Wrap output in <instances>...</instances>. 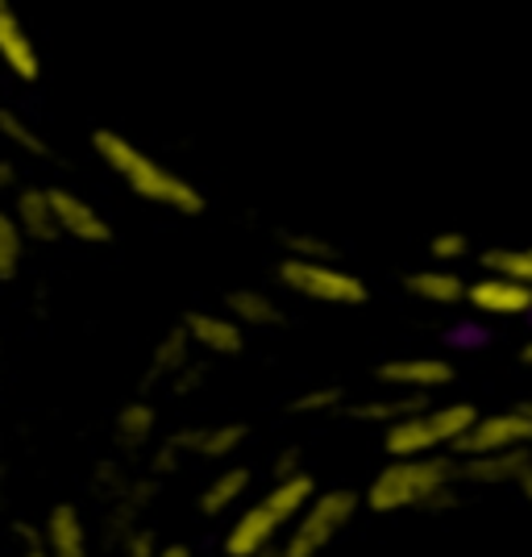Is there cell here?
<instances>
[{
    "mask_svg": "<svg viewBox=\"0 0 532 557\" xmlns=\"http://www.w3.org/2000/svg\"><path fill=\"white\" fill-rule=\"evenodd\" d=\"M92 154L100 159V166L116 175L125 191H134L141 205H154L175 216H200L209 209L205 191L191 184L187 175H180L175 166H166L162 159H154L150 150H141L134 138H125L113 125L92 129Z\"/></svg>",
    "mask_w": 532,
    "mask_h": 557,
    "instance_id": "cell-1",
    "label": "cell"
},
{
    "mask_svg": "<svg viewBox=\"0 0 532 557\" xmlns=\"http://www.w3.org/2000/svg\"><path fill=\"white\" fill-rule=\"evenodd\" d=\"M458 483V462L441 458V454H420V458H392L371 487L362 495V504L371 511H404V508H429L445 499Z\"/></svg>",
    "mask_w": 532,
    "mask_h": 557,
    "instance_id": "cell-2",
    "label": "cell"
},
{
    "mask_svg": "<svg viewBox=\"0 0 532 557\" xmlns=\"http://www.w3.org/2000/svg\"><path fill=\"white\" fill-rule=\"evenodd\" d=\"M317 491V479L308 470H296V474H283L271 483V491L255 499L250 508L242 511L225 533V554L230 557H258L262 549H271L279 541V533L296 520V511L312 499Z\"/></svg>",
    "mask_w": 532,
    "mask_h": 557,
    "instance_id": "cell-3",
    "label": "cell"
},
{
    "mask_svg": "<svg viewBox=\"0 0 532 557\" xmlns=\"http://www.w3.org/2000/svg\"><path fill=\"white\" fill-rule=\"evenodd\" d=\"M479 417L474 404H420L408 417L383 429V449L387 458H420V454H445L462 442L470 420Z\"/></svg>",
    "mask_w": 532,
    "mask_h": 557,
    "instance_id": "cell-4",
    "label": "cell"
},
{
    "mask_svg": "<svg viewBox=\"0 0 532 557\" xmlns=\"http://www.w3.org/2000/svg\"><path fill=\"white\" fill-rule=\"evenodd\" d=\"M362 508V495L349 487L333 491H312V499L296 511V520L287 524V541L279 557H317L324 554V545H333L346 533V524Z\"/></svg>",
    "mask_w": 532,
    "mask_h": 557,
    "instance_id": "cell-5",
    "label": "cell"
},
{
    "mask_svg": "<svg viewBox=\"0 0 532 557\" xmlns=\"http://www.w3.org/2000/svg\"><path fill=\"white\" fill-rule=\"evenodd\" d=\"M279 283L312 304H329V308H362L371 300V287L362 278L337 267V262H321V258H296L283 255L279 262Z\"/></svg>",
    "mask_w": 532,
    "mask_h": 557,
    "instance_id": "cell-6",
    "label": "cell"
},
{
    "mask_svg": "<svg viewBox=\"0 0 532 557\" xmlns=\"http://www.w3.org/2000/svg\"><path fill=\"white\" fill-rule=\"evenodd\" d=\"M508 449H532V417L524 408L504 412H479L454 445L458 458H483V454H508Z\"/></svg>",
    "mask_w": 532,
    "mask_h": 557,
    "instance_id": "cell-7",
    "label": "cell"
},
{
    "mask_svg": "<svg viewBox=\"0 0 532 557\" xmlns=\"http://www.w3.org/2000/svg\"><path fill=\"white\" fill-rule=\"evenodd\" d=\"M47 196L50 212H54V225H59V237H71L79 246H109L113 242L109 216L96 209L88 196H79L71 187H47Z\"/></svg>",
    "mask_w": 532,
    "mask_h": 557,
    "instance_id": "cell-8",
    "label": "cell"
},
{
    "mask_svg": "<svg viewBox=\"0 0 532 557\" xmlns=\"http://www.w3.org/2000/svg\"><path fill=\"white\" fill-rule=\"evenodd\" d=\"M379 387H392V392H412V395H429V392H441V387H449L458 371H454V362L449 358H441V354H404V358H387L379 371Z\"/></svg>",
    "mask_w": 532,
    "mask_h": 557,
    "instance_id": "cell-9",
    "label": "cell"
},
{
    "mask_svg": "<svg viewBox=\"0 0 532 557\" xmlns=\"http://www.w3.org/2000/svg\"><path fill=\"white\" fill-rule=\"evenodd\" d=\"M0 67L17 84H38L42 79V50L34 42L22 9L13 0H0Z\"/></svg>",
    "mask_w": 532,
    "mask_h": 557,
    "instance_id": "cell-10",
    "label": "cell"
},
{
    "mask_svg": "<svg viewBox=\"0 0 532 557\" xmlns=\"http://www.w3.org/2000/svg\"><path fill=\"white\" fill-rule=\"evenodd\" d=\"M180 329L187 333L191 349L205 354V358H237L246 349V329L237 325L225 308L221 312L216 308H191V312H184Z\"/></svg>",
    "mask_w": 532,
    "mask_h": 557,
    "instance_id": "cell-11",
    "label": "cell"
},
{
    "mask_svg": "<svg viewBox=\"0 0 532 557\" xmlns=\"http://www.w3.org/2000/svg\"><path fill=\"white\" fill-rule=\"evenodd\" d=\"M466 304L483 317L511 321V317H529L532 312V287L520 278L499 275V271H486L474 283H466Z\"/></svg>",
    "mask_w": 532,
    "mask_h": 557,
    "instance_id": "cell-12",
    "label": "cell"
},
{
    "mask_svg": "<svg viewBox=\"0 0 532 557\" xmlns=\"http://www.w3.org/2000/svg\"><path fill=\"white\" fill-rule=\"evenodd\" d=\"M184 458H196V462H230L237 458V449L250 442V424L242 420H221V424H191V429H180L171 433Z\"/></svg>",
    "mask_w": 532,
    "mask_h": 557,
    "instance_id": "cell-13",
    "label": "cell"
},
{
    "mask_svg": "<svg viewBox=\"0 0 532 557\" xmlns=\"http://www.w3.org/2000/svg\"><path fill=\"white\" fill-rule=\"evenodd\" d=\"M38 529H42L47 557H92V524L75 504H54Z\"/></svg>",
    "mask_w": 532,
    "mask_h": 557,
    "instance_id": "cell-14",
    "label": "cell"
},
{
    "mask_svg": "<svg viewBox=\"0 0 532 557\" xmlns=\"http://www.w3.org/2000/svg\"><path fill=\"white\" fill-rule=\"evenodd\" d=\"M9 212H13V221L22 225L29 246H50V242H59V225H54L50 196L42 184H17V191L9 196Z\"/></svg>",
    "mask_w": 532,
    "mask_h": 557,
    "instance_id": "cell-15",
    "label": "cell"
},
{
    "mask_svg": "<svg viewBox=\"0 0 532 557\" xmlns=\"http://www.w3.org/2000/svg\"><path fill=\"white\" fill-rule=\"evenodd\" d=\"M113 442L121 454H141L159 442V408L146 399V395H134L129 404H121L113 417Z\"/></svg>",
    "mask_w": 532,
    "mask_h": 557,
    "instance_id": "cell-16",
    "label": "cell"
},
{
    "mask_svg": "<svg viewBox=\"0 0 532 557\" xmlns=\"http://www.w3.org/2000/svg\"><path fill=\"white\" fill-rule=\"evenodd\" d=\"M529 470H532V449H508V454L462 458V462H458V479L479 483V487H495V483H511V487H520Z\"/></svg>",
    "mask_w": 532,
    "mask_h": 557,
    "instance_id": "cell-17",
    "label": "cell"
},
{
    "mask_svg": "<svg viewBox=\"0 0 532 557\" xmlns=\"http://www.w3.org/2000/svg\"><path fill=\"white\" fill-rule=\"evenodd\" d=\"M404 292L417 304H429V308H454V304H466V278L454 271V267H420L404 278Z\"/></svg>",
    "mask_w": 532,
    "mask_h": 557,
    "instance_id": "cell-18",
    "label": "cell"
},
{
    "mask_svg": "<svg viewBox=\"0 0 532 557\" xmlns=\"http://www.w3.org/2000/svg\"><path fill=\"white\" fill-rule=\"evenodd\" d=\"M0 141L17 159H38V163L54 159V146L42 134V125H34L17 104H4V100H0Z\"/></svg>",
    "mask_w": 532,
    "mask_h": 557,
    "instance_id": "cell-19",
    "label": "cell"
},
{
    "mask_svg": "<svg viewBox=\"0 0 532 557\" xmlns=\"http://www.w3.org/2000/svg\"><path fill=\"white\" fill-rule=\"evenodd\" d=\"M250 487H255V470L250 466H221L205 483V491L196 495V508H200V516L216 520V516L233 511V504H242L250 495Z\"/></svg>",
    "mask_w": 532,
    "mask_h": 557,
    "instance_id": "cell-20",
    "label": "cell"
},
{
    "mask_svg": "<svg viewBox=\"0 0 532 557\" xmlns=\"http://www.w3.org/2000/svg\"><path fill=\"white\" fill-rule=\"evenodd\" d=\"M225 312L242 329H279L287 321L283 304L271 292H262V287H233L230 296H225Z\"/></svg>",
    "mask_w": 532,
    "mask_h": 557,
    "instance_id": "cell-21",
    "label": "cell"
},
{
    "mask_svg": "<svg viewBox=\"0 0 532 557\" xmlns=\"http://www.w3.org/2000/svg\"><path fill=\"white\" fill-rule=\"evenodd\" d=\"M191 358H196V349H191V342H187L184 329H180V325L166 329V333L159 337V346L150 349V367H146V387H150V383H171V379L184 371Z\"/></svg>",
    "mask_w": 532,
    "mask_h": 557,
    "instance_id": "cell-22",
    "label": "cell"
},
{
    "mask_svg": "<svg viewBox=\"0 0 532 557\" xmlns=\"http://www.w3.org/2000/svg\"><path fill=\"white\" fill-rule=\"evenodd\" d=\"M420 404H429V395H412V392H392V387H383L379 395L371 399H362V404H346V412L354 420H367V424H395L399 417H408L412 408Z\"/></svg>",
    "mask_w": 532,
    "mask_h": 557,
    "instance_id": "cell-23",
    "label": "cell"
},
{
    "mask_svg": "<svg viewBox=\"0 0 532 557\" xmlns=\"http://www.w3.org/2000/svg\"><path fill=\"white\" fill-rule=\"evenodd\" d=\"M29 258V242H25L22 225L13 221V212L0 209V283H17Z\"/></svg>",
    "mask_w": 532,
    "mask_h": 557,
    "instance_id": "cell-24",
    "label": "cell"
},
{
    "mask_svg": "<svg viewBox=\"0 0 532 557\" xmlns=\"http://www.w3.org/2000/svg\"><path fill=\"white\" fill-rule=\"evenodd\" d=\"M486 271H499L508 278H520L532 287V246H504V250H486L483 255Z\"/></svg>",
    "mask_w": 532,
    "mask_h": 557,
    "instance_id": "cell-25",
    "label": "cell"
},
{
    "mask_svg": "<svg viewBox=\"0 0 532 557\" xmlns=\"http://www.w3.org/2000/svg\"><path fill=\"white\" fill-rule=\"evenodd\" d=\"M346 408V392L342 387H312L292 399V412L300 417H329V412H342Z\"/></svg>",
    "mask_w": 532,
    "mask_h": 557,
    "instance_id": "cell-26",
    "label": "cell"
},
{
    "mask_svg": "<svg viewBox=\"0 0 532 557\" xmlns=\"http://www.w3.org/2000/svg\"><path fill=\"white\" fill-rule=\"evenodd\" d=\"M429 258L437 262V267H454V262H462L470 258V237L462 230H441L429 237Z\"/></svg>",
    "mask_w": 532,
    "mask_h": 557,
    "instance_id": "cell-27",
    "label": "cell"
},
{
    "mask_svg": "<svg viewBox=\"0 0 532 557\" xmlns=\"http://www.w3.org/2000/svg\"><path fill=\"white\" fill-rule=\"evenodd\" d=\"M9 554L4 557H47V545H42V529L29 524V520H13L9 524Z\"/></svg>",
    "mask_w": 532,
    "mask_h": 557,
    "instance_id": "cell-28",
    "label": "cell"
},
{
    "mask_svg": "<svg viewBox=\"0 0 532 557\" xmlns=\"http://www.w3.org/2000/svg\"><path fill=\"white\" fill-rule=\"evenodd\" d=\"M287 255L321 258V262H329V258H337V250H333V242H329V237H321V233L300 230V233H287Z\"/></svg>",
    "mask_w": 532,
    "mask_h": 557,
    "instance_id": "cell-29",
    "label": "cell"
},
{
    "mask_svg": "<svg viewBox=\"0 0 532 557\" xmlns=\"http://www.w3.org/2000/svg\"><path fill=\"white\" fill-rule=\"evenodd\" d=\"M22 184V166H17V154H0V196H13Z\"/></svg>",
    "mask_w": 532,
    "mask_h": 557,
    "instance_id": "cell-30",
    "label": "cell"
},
{
    "mask_svg": "<svg viewBox=\"0 0 532 557\" xmlns=\"http://www.w3.org/2000/svg\"><path fill=\"white\" fill-rule=\"evenodd\" d=\"M300 449H296V445H292V449H283V454H279V462H275V479H283V474H296V470H304L300 466Z\"/></svg>",
    "mask_w": 532,
    "mask_h": 557,
    "instance_id": "cell-31",
    "label": "cell"
},
{
    "mask_svg": "<svg viewBox=\"0 0 532 557\" xmlns=\"http://www.w3.org/2000/svg\"><path fill=\"white\" fill-rule=\"evenodd\" d=\"M154 557H191V549H187L184 541H171V545H159Z\"/></svg>",
    "mask_w": 532,
    "mask_h": 557,
    "instance_id": "cell-32",
    "label": "cell"
},
{
    "mask_svg": "<svg viewBox=\"0 0 532 557\" xmlns=\"http://www.w3.org/2000/svg\"><path fill=\"white\" fill-rule=\"evenodd\" d=\"M520 362H524V367H532V337L520 346Z\"/></svg>",
    "mask_w": 532,
    "mask_h": 557,
    "instance_id": "cell-33",
    "label": "cell"
},
{
    "mask_svg": "<svg viewBox=\"0 0 532 557\" xmlns=\"http://www.w3.org/2000/svg\"><path fill=\"white\" fill-rule=\"evenodd\" d=\"M520 487H524V495H529V499H532V470H529V474H524V483H520Z\"/></svg>",
    "mask_w": 532,
    "mask_h": 557,
    "instance_id": "cell-34",
    "label": "cell"
},
{
    "mask_svg": "<svg viewBox=\"0 0 532 557\" xmlns=\"http://www.w3.org/2000/svg\"><path fill=\"white\" fill-rule=\"evenodd\" d=\"M516 408H524V412L532 417V399H524V404H516Z\"/></svg>",
    "mask_w": 532,
    "mask_h": 557,
    "instance_id": "cell-35",
    "label": "cell"
}]
</instances>
